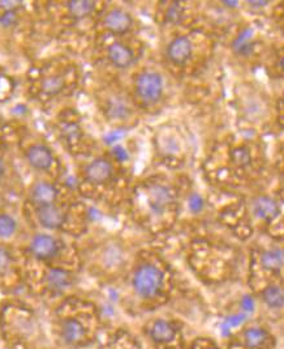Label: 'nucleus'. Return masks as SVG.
Masks as SVG:
<instances>
[{
	"label": "nucleus",
	"instance_id": "obj_10",
	"mask_svg": "<svg viewBox=\"0 0 284 349\" xmlns=\"http://www.w3.org/2000/svg\"><path fill=\"white\" fill-rule=\"evenodd\" d=\"M30 197L35 205L43 207V205L55 203L58 197V190L54 184L47 183V182H38L31 188Z\"/></svg>",
	"mask_w": 284,
	"mask_h": 349
},
{
	"label": "nucleus",
	"instance_id": "obj_11",
	"mask_svg": "<svg viewBox=\"0 0 284 349\" xmlns=\"http://www.w3.org/2000/svg\"><path fill=\"white\" fill-rule=\"evenodd\" d=\"M107 54H108V59L111 60V63L117 68H128L134 60L133 51L128 46L120 43V42H113L108 47Z\"/></svg>",
	"mask_w": 284,
	"mask_h": 349
},
{
	"label": "nucleus",
	"instance_id": "obj_33",
	"mask_svg": "<svg viewBox=\"0 0 284 349\" xmlns=\"http://www.w3.org/2000/svg\"><path fill=\"white\" fill-rule=\"evenodd\" d=\"M224 4L228 5V7H236L237 1H224Z\"/></svg>",
	"mask_w": 284,
	"mask_h": 349
},
{
	"label": "nucleus",
	"instance_id": "obj_1",
	"mask_svg": "<svg viewBox=\"0 0 284 349\" xmlns=\"http://www.w3.org/2000/svg\"><path fill=\"white\" fill-rule=\"evenodd\" d=\"M132 284L138 296L151 298L161 291L163 284V273L153 264H144L134 272Z\"/></svg>",
	"mask_w": 284,
	"mask_h": 349
},
{
	"label": "nucleus",
	"instance_id": "obj_4",
	"mask_svg": "<svg viewBox=\"0 0 284 349\" xmlns=\"http://www.w3.org/2000/svg\"><path fill=\"white\" fill-rule=\"evenodd\" d=\"M26 161L31 168L35 170H47L51 168L54 163V155L51 149L43 144H35L31 146L26 151Z\"/></svg>",
	"mask_w": 284,
	"mask_h": 349
},
{
	"label": "nucleus",
	"instance_id": "obj_2",
	"mask_svg": "<svg viewBox=\"0 0 284 349\" xmlns=\"http://www.w3.org/2000/svg\"><path fill=\"white\" fill-rule=\"evenodd\" d=\"M138 97L146 104H155L163 93V80L157 72H144L136 81Z\"/></svg>",
	"mask_w": 284,
	"mask_h": 349
},
{
	"label": "nucleus",
	"instance_id": "obj_24",
	"mask_svg": "<svg viewBox=\"0 0 284 349\" xmlns=\"http://www.w3.org/2000/svg\"><path fill=\"white\" fill-rule=\"evenodd\" d=\"M183 17V8L179 5V3H174L171 7L168 8L167 14H166V20L171 24H178L179 21Z\"/></svg>",
	"mask_w": 284,
	"mask_h": 349
},
{
	"label": "nucleus",
	"instance_id": "obj_5",
	"mask_svg": "<svg viewBox=\"0 0 284 349\" xmlns=\"http://www.w3.org/2000/svg\"><path fill=\"white\" fill-rule=\"evenodd\" d=\"M85 176L92 183H104L112 176V165L104 159L94 160L86 166Z\"/></svg>",
	"mask_w": 284,
	"mask_h": 349
},
{
	"label": "nucleus",
	"instance_id": "obj_23",
	"mask_svg": "<svg viewBox=\"0 0 284 349\" xmlns=\"http://www.w3.org/2000/svg\"><path fill=\"white\" fill-rule=\"evenodd\" d=\"M232 161L236 165L247 166L250 163V153L247 148H237L232 152Z\"/></svg>",
	"mask_w": 284,
	"mask_h": 349
},
{
	"label": "nucleus",
	"instance_id": "obj_7",
	"mask_svg": "<svg viewBox=\"0 0 284 349\" xmlns=\"http://www.w3.org/2000/svg\"><path fill=\"white\" fill-rule=\"evenodd\" d=\"M132 17L123 9H112L104 17V26L111 33L123 34L132 28Z\"/></svg>",
	"mask_w": 284,
	"mask_h": 349
},
{
	"label": "nucleus",
	"instance_id": "obj_26",
	"mask_svg": "<svg viewBox=\"0 0 284 349\" xmlns=\"http://www.w3.org/2000/svg\"><path fill=\"white\" fill-rule=\"evenodd\" d=\"M108 110H110L111 115L115 118L125 117V115H127V111H128L127 106L121 104V102H113V104H111V106Z\"/></svg>",
	"mask_w": 284,
	"mask_h": 349
},
{
	"label": "nucleus",
	"instance_id": "obj_20",
	"mask_svg": "<svg viewBox=\"0 0 284 349\" xmlns=\"http://www.w3.org/2000/svg\"><path fill=\"white\" fill-rule=\"evenodd\" d=\"M17 230V222L12 216L5 213L0 214V237L9 238Z\"/></svg>",
	"mask_w": 284,
	"mask_h": 349
},
{
	"label": "nucleus",
	"instance_id": "obj_17",
	"mask_svg": "<svg viewBox=\"0 0 284 349\" xmlns=\"http://www.w3.org/2000/svg\"><path fill=\"white\" fill-rule=\"evenodd\" d=\"M69 14L76 20H83L88 17L94 10V1L90 0H73L67 4Z\"/></svg>",
	"mask_w": 284,
	"mask_h": 349
},
{
	"label": "nucleus",
	"instance_id": "obj_3",
	"mask_svg": "<svg viewBox=\"0 0 284 349\" xmlns=\"http://www.w3.org/2000/svg\"><path fill=\"white\" fill-rule=\"evenodd\" d=\"M60 250V245L50 234H37L30 242L31 254L41 260L52 259Z\"/></svg>",
	"mask_w": 284,
	"mask_h": 349
},
{
	"label": "nucleus",
	"instance_id": "obj_27",
	"mask_svg": "<svg viewBox=\"0 0 284 349\" xmlns=\"http://www.w3.org/2000/svg\"><path fill=\"white\" fill-rule=\"evenodd\" d=\"M16 21H17V16L14 13V10H5V13L1 14L0 17V24L3 26H10L16 24Z\"/></svg>",
	"mask_w": 284,
	"mask_h": 349
},
{
	"label": "nucleus",
	"instance_id": "obj_21",
	"mask_svg": "<svg viewBox=\"0 0 284 349\" xmlns=\"http://www.w3.org/2000/svg\"><path fill=\"white\" fill-rule=\"evenodd\" d=\"M63 88V80L59 79L58 76L54 77H48L43 81V85H42V89L43 92L47 94H56L59 93Z\"/></svg>",
	"mask_w": 284,
	"mask_h": 349
},
{
	"label": "nucleus",
	"instance_id": "obj_31",
	"mask_svg": "<svg viewBox=\"0 0 284 349\" xmlns=\"http://www.w3.org/2000/svg\"><path fill=\"white\" fill-rule=\"evenodd\" d=\"M252 5H254V7H264V5H266L267 1H249Z\"/></svg>",
	"mask_w": 284,
	"mask_h": 349
},
{
	"label": "nucleus",
	"instance_id": "obj_18",
	"mask_svg": "<svg viewBox=\"0 0 284 349\" xmlns=\"http://www.w3.org/2000/svg\"><path fill=\"white\" fill-rule=\"evenodd\" d=\"M244 339H245V344L249 349H260L266 344L269 335L265 330L260 329V327H252L245 331Z\"/></svg>",
	"mask_w": 284,
	"mask_h": 349
},
{
	"label": "nucleus",
	"instance_id": "obj_6",
	"mask_svg": "<svg viewBox=\"0 0 284 349\" xmlns=\"http://www.w3.org/2000/svg\"><path fill=\"white\" fill-rule=\"evenodd\" d=\"M192 55V42L188 37H176L168 45L167 56L175 64H184Z\"/></svg>",
	"mask_w": 284,
	"mask_h": 349
},
{
	"label": "nucleus",
	"instance_id": "obj_34",
	"mask_svg": "<svg viewBox=\"0 0 284 349\" xmlns=\"http://www.w3.org/2000/svg\"><path fill=\"white\" fill-rule=\"evenodd\" d=\"M4 174V165L3 163H1V160H0V178H1V175Z\"/></svg>",
	"mask_w": 284,
	"mask_h": 349
},
{
	"label": "nucleus",
	"instance_id": "obj_25",
	"mask_svg": "<svg viewBox=\"0 0 284 349\" xmlns=\"http://www.w3.org/2000/svg\"><path fill=\"white\" fill-rule=\"evenodd\" d=\"M10 254L7 249L0 246V273H5L10 266Z\"/></svg>",
	"mask_w": 284,
	"mask_h": 349
},
{
	"label": "nucleus",
	"instance_id": "obj_8",
	"mask_svg": "<svg viewBox=\"0 0 284 349\" xmlns=\"http://www.w3.org/2000/svg\"><path fill=\"white\" fill-rule=\"evenodd\" d=\"M37 212L41 225L47 229H59L65 221V213L55 204L38 207Z\"/></svg>",
	"mask_w": 284,
	"mask_h": 349
},
{
	"label": "nucleus",
	"instance_id": "obj_22",
	"mask_svg": "<svg viewBox=\"0 0 284 349\" xmlns=\"http://www.w3.org/2000/svg\"><path fill=\"white\" fill-rule=\"evenodd\" d=\"M252 33H253V31L250 30V29H247L244 33H241L239 38L233 43V49L237 50V51L241 52V54H248V52L250 51V46L248 45V41H249V38L252 37Z\"/></svg>",
	"mask_w": 284,
	"mask_h": 349
},
{
	"label": "nucleus",
	"instance_id": "obj_14",
	"mask_svg": "<svg viewBox=\"0 0 284 349\" xmlns=\"http://www.w3.org/2000/svg\"><path fill=\"white\" fill-rule=\"evenodd\" d=\"M254 212L265 221H273L279 214L277 201L269 196H260L254 201Z\"/></svg>",
	"mask_w": 284,
	"mask_h": 349
},
{
	"label": "nucleus",
	"instance_id": "obj_13",
	"mask_svg": "<svg viewBox=\"0 0 284 349\" xmlns=\"http://www.w3.org/2000/svg\"><path fill=\"white\" fill-rule=\"evenodd\" d=\"M46 281H47L48 288L51 291L60 293L71 285L72 276H71V273L67 272L65 270H62V268H51L48 271L47 276H46Z\"/></svg>",
	"mask_w": 284,
	"mask_h": 349
},
{
	"label": "nucleus",
	"instance_id": "obj_29",
	"mask_svg": "<svg viewBox=\"0 0 284 349\" xmlns=\"http://www.w3.org/2000/svg\"><path fill=\"white\" fill-rule=\"evenodd\" d=\"M124 136V132L123 131H113L110 132L108 135L106 136V143H108V144H111V143H115L117 142L119 139H121Z\"/></svg>",
	"mask_w": 284,
	"mask_h": 349
},
{
	"label": "nucleus",
	"instance_id": "obj_19",
	"mask_svg": "<svg viewBox=\"0 0 284 349\" xmlns=\"http://www.w3.org/2000/svg\"><path fill=\"white\" fill-rule=\"evenodd\" d=\"M262 300L271 309H281L284 306V292L277 285H270L262 292Z\"/></svg>",
	"mask_w": 284,
	"mask_h": 349
},
{
	"label": "nucleus",
	"instance_id": "obj_35",
	"mask_svg": "<svg viewBox=\"0 0 284 349\" xmlns=\"http://www.w3.org/2000/svg\"><path fill=\"white\" fill-rule=\"evenodd\" d=\"M281 67H282V68L284 69V58L282 59V62H281Z\"/></svg>",
	"mask_w": 284,
	"mask_h": 349
},
{
	"label": "nucleus",
	"instance_id": "obj_15",
	"mask_svg": "<svg viewBox=\"0 0 284 349\" xmlns=\"http://www.w3.org/2000/svg\"><path fill=\"white\" fill-rule=\"evenodd\" d=\"M176 335V329L172 323L165 319H158L153 323L150 329L151 339L157 343H168L171 342Z\"/></svg>",
	"mask_w": 284,
	"mask_h": 349
},
{
	"label": "nucleus",
	"instance_id": "obj_32",
	"mask_svg": "<svg viewBox=\"0 0 284 349\" xmlns=\"http://www.w3.org/2000/svg\"><path fill=\"white\" fill-rule=\"evenodd\" d=\"M244 305H247L248 310H252V309H253V302H252V300H249V298L244 300Z\"/></svg>",
	"mask_w": 284,
	"mask_h": 349
},
{
	"label": "nucleus",
	"instance_id": "obj_28",
	"mask_svg": "<svg viewBox=\"0 0 284 349\" xmlns=\"http://www.w3.org/2000/svg\"><path fill=\"white\" fill-rule=\"evenodd\" d=\"M189 208L193 212H199L203 208V200L198 194H193L189 197Z\"/></svg>",
	"mask_w": 284,
	"mask_h": 349
},
{
	"label": "nucleus",
	"instance_id": "obj_12",
	"mask_svg": "<svg viewBox=\"0 0 284 349\" xmlns=\"http://www.w3.org/2000/svg\"><path fill=\"white\" fill-rule=\"evenodd\" d=\"M85 327L83 323L75 318L67 319L62 326V336L67 344L75 346L85 339Z\"/></svg>",
	"mask_w": 284,
	"mask_h": 349
},
{
	"label": "nucleus",
	"instance_id": "obj_30",
	"mask_svg": "<svg viewBox=\"0 0 284 349\" xmlns=\"http://www.w3.org/2000/svg\"><path fill=\"white\" fill-rule=\"evenodd\" d=\"M113 155H115V157H116L117 160H120V161H124V160L128 159V155L127 152H125V149L121 148V147L113 148Z\"/></svg>",
	"mask_w": 284,
	"mask_h": 349
},
{
	"label": "nucleus",
	"instance_id": "obj_9",
	"mask_svg": "<svg viewBox=\"0 0 284 349\" xmlns=\"http://www.w3.org/2000/svg\"><path fill=\"white\" fill-rule=\"evenodd\" d=\"M149 207L154 213L161 214L165 212L168 204L172 201L171 191L163 184H154L149 188Z\"/></svg>",
	"mask_w": 284,
	"mask_h": 349
},
{
	"label": "nucleus",
	"instance_id": "obj_16",
	"mask_svg": "<svg viewBox=\"0 0 284 349\" xmlns=\"http://www.w3.org/2000/svg\"><path fill=\"white\" fill-rule=\"evenodd\" d=\"M261 263L266 270L277 272V271L282 270L284 264V252L279 249L267 250L261 256Z\"/></svg>",
	"mask_w": 284,
	"mask_h": 349
}]
</instances>
